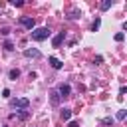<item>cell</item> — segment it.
<instances>
[{
  "instance_id": "obj_13",
  "label": "cell",
  "mask_w": 127,
  "mask_h": 127,
  "mask_svg": "<svg viewBox=\"0 0 127 127\" xmlns=\"http://www.w3.org/2000/svg\"><path fill=\"white\" fill-rule=\"evenodd\" d=\"M4 50H8V52L14 50V44H12V42H4Z\"/></svg>"
},
{
  "instance_id": "obj_5",
  "label": "cell",
  "mask_w": 127,
  "mask_h": 127,
  "mask_svg": "<svg viewBox=\"0 0 127 127\" xmlns=\"http://www.w3.org/2000/svg\"><path fill=\"white\" fill-rule=\"evenodd\" d=\"M64 38H65V32H60V34H58V36H56V38L52 40V44H54V48H58V46H60V44L64 42Z\"/></svg>"
},
{
  "instance_id": "obj_4",
  "label": "cell",
  "mask_w": 127,
  "mask_h": 127,
  "mask_svg": "<svg viewBox=\"0 0 127 127\" xmlns=\"http://www.w3.org/2000/svg\"><path fill=\"white\" fill-rule=\"evenodd\" d=\"M69 91H71V87H69L67 83H62V85L58 87V93H60V97H67V95H69Z\"/></svg>"
},
{
  "instance_id": "obj_12",
  "label": "cell",
  "mask_w": 127,
  "mask_h": 127,
  "mask_svg": "<svg viewBox=\"0 0 127 127\" xmlns=\"http://www.w3.org/2000/svg\"><path fill=\"white\" fill-rule=\"evenodd\" d=\"M117 119H119V121L125 119V109H119V111H117Z\"/></svg>"
},
{
  "instance_id": "obj_10",
  "label": "cell",
  "mask_w": 127,
  "mask_h": 127,
  "mask_svg": "<svg viewBox=\"0 0 127 127\" xmlns=\"http://www.w3.org/2000/svg\"><path fill=\"white\" fill-rule=\"evenodd\" d=\"M69 117H71V111H69V109H64V111H62V119H64V121H69Z\"/></svg>"
},
{
  "instance_id": "obj_14",
  "label": "cell",
  "mask_w": 127,
  "mask_h": 127,
  "mask_svg": "<svg viewBox=\"0 0 127 127\" xmlns=\"http://www.w3.org/2000/svg\"><path fill=\"white\" fill-rule=\"evenodd\" d=\"M101 123H103V125H113V117H105Z\"/></svg>"
},
{
  "instance_id": "obj_8",
  "label": "cell",
  "mask_w": 127,
  "mask_h": 127,
  "mask_svg": "<svg viewBox=\"0 0 127 127\" xmlns=\"http://www.w3.org/2000/svg\"><path fill=\"white\" fill-rule=\"evenodd\" d=\"M50 95H52V97H50V99H52V105H58V103H60V93H58V91H52Z\"/></svg>"
},
{
  "instance_id": "obj_16",
  "label": "cell",
  "mask_w": 127,
  "mask_h": 127,
  "mask_svg": "<svg viewBox=\"0 0 127 127\" xmlns=\"http://www.w3.org/2000/svg\"><path fill=\"white\" fill-rule=\"evenodd\" d=\"M97 28H99V20H95V22H93V24H91V30H93V32H95V30H97Z\"/></svg>"
},
{
  "instance_id": "obj_7",
  "label": "cell",
  "mask_w": 127,
  "mask_h": 127,
  "mask_svg": "<svg viewBox=\"0 0 127 127\" xmlns=\"http://www.w3.org/2000/svg\"><path fill=\"white\" fill-rule=\"evenodd\" d=\"M48 62L52 64V67H54V69H60V67H62V62H60L58 58H54V56H52V58H50Z\"/></svg>"
},
{
  "instance_id": "obj_15",
  "label": "cell",
  "mask_w": 127,
  "mask_h": 127,
  "mask_svg": "<svg viewBox=\"0 0 127 127\" xmlns=\"http://www.w3.org/2000/svg\"><path fill=\"white\" fill-rule=\"evenodd\" d=\"M109 6H111V0H105V2H103V4H101V10H107V8H109Z\"/></svg>"
},
{
  "instance_id": "obj_1",
  "label": "cell",
  "mask_w": 127,
  "mask_h": 127,
  "mask_svg": "<svg viewBox=\"0 0 127 127\" xmlns=\"http://www.w3.org/2000/svg\"><path fill=\"white\" fill-rule=\"evenodd\" d=\"M50 34H52V32H50L48 28H36V30H32V40L42 42V40H48Z\"/></svg>"
},
{
  "instance_id": "obj_2",
  "label": "cell",
  "mask_w": 127,
  "mask_h": 127,
  "mask_svg": "<svg viewBox=\"0 0 127 127\" xmlns=\"http://www.w3.org/2000/svg\"><path fill=\"white\" fill-rule=\"evenodd\" d=\"M20 24H22L24 28H28V30H34L36 20H34V18H28V16H22V18H20Z\"/></svg>"
},
{
  "instance_id": "obj_9",
  "label": "cell",
  "mask_w": 127,
  "mask_h": 127,
  "mask_svg": "<svg viewBox=\"0 0 127 127\" xmlns=\"http://www.w3.org/2000/svg\"><path fill=\"white\" fill-rule=\"evenodd\" d=\"M8 77H10V79H16V77H20V69H10Z\"/></svg>"
},
{
  "instance_id": "obj_17",
  "label": "cell",
  "mask_w": 127,
  "mask_h": 127,
  "mask_svg": "<svg viewBox=\"0 0 127 127\" xmlns=\"http://www.w3.org/2000/svg\"><path fill=\"white\" fill-rule=\"evenodd\" d=\"M69 127H79V123H77V121H71V123H69Z\"/></svg>"
},
{
  "instance_id": "obj_6",
  "label": "cell",
  "mask_w": 127,
  "mask_h": 127,
  "mask_svg": "<svg viewBox=\"0 0 127 127\" xmlns=\"http://www.w3.org/2000/svg\"><path fill=\"white\" fill-rule=\"evenodd\" d=\"M24 56H26V58H40V52L34 48V50H26V52H24Z\"/></svg>"
},
{
  "instance_id": "obj_11",
  "label": "cell",
  "mask_w": 127,
  "mask_h": 127,
  "mask_svg": "<svg viewBox=\"0 0 127 127\" xmlns=\"http://www.w3.org/2000/svg\"><path fill=\"white\" fill-rule=\"evenodd\" d=\"M123 38H125L123 32H117V34H115V42H123Z\"/></svg>"
},
{
  "instance_id": "obj_3",
  "label": "cell",
  "mask_w": 127,
  "mask_h": 127,
  "mask_svg": "<svg viewBox=\"0 0 127 127\" xmlns=\"http://www.w3.org/2000/svg\"><path fill=\"white\" fill-rule=\"evenodd\" d=\"M30 105V99L26 97H20V99H12V107H20V109H26Z\"/></svg>"
}]
</instances>
